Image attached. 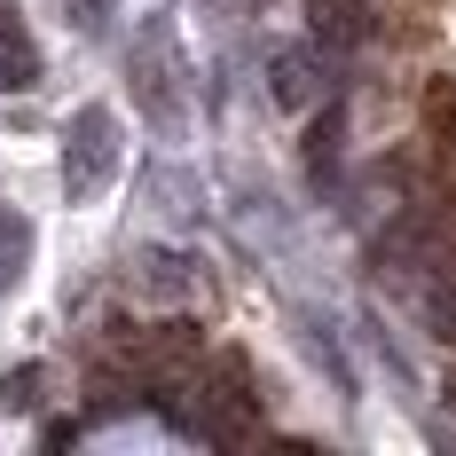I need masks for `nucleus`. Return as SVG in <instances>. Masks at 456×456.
<instances>
[{"mask_svg": "<svg viewBox=\"0 0 456 456\" xmlns=\"http://www.w3.org/2000/svg\"><path fill=\"white\" fill-rule=\"evenodd\" d=\"M118 118H110V102H87V110H71V126H63V197L71 205H94L102 189L118 182Z\"/></svg>", "mask_w": 456, "mask_h": 456, "instance_id": "nucleus-1", "label": "nucleus"}, {"mask_svg": "<svg viewBox=\"0 0 456 456\" xmlns=\"http://www.w3.org/2000/svg\"><path fill=\"white\" fill-rule=\"evenodd\" d=\"M134 94H142V110H150L158 126L182 118V47H174V24H142V40H134Z\"/></svg>", "mask_w": 456, "mask_h": 456, "instance_id": "nucleus-2", "label": "nucleus"}, {"mask_svg": "<svg viewBox=\"0 0 456 456\" xmlns=\"http://www.w3.org/2000/svg\"><path fill=\"white\" fill-rule=\"evenodd\" d=\"M330 47L322 40H299V47H275V63H268V87L283 110H315L322 94H330Z\"/></svg>", "mask_w": 456, "mask_h": 456, "instance_id": "nucleus-3", "label": "nucleus"}, {"mask_svg": "<svg viewBox=\"0 0 456 456\" xmlns=\"http://www.w3.org/2000/svg\"><path fill=\"white\" fill-rule=\"evenodd\" d=\"M40 87V40L24 24V8H0V94H32Z\"/></svg>", "mask_w": 456, "mask_h": 456, "instance_id": "nucleus-4", "label": "nucleus"}, {"mask_svg": "<svg viewBox=\"0 0 456 456\" xmlns=\"http://www.w3.org/2000/svg\"><path fill=\"white\" fill-rule=\"evenodd\" d=\"M338 158H346V110H338V102H322L315 126H307V182L330 189V182H338Z\"/></svg>", "mask_w": 456, "mask_h": 456, "instance_id": "nucleus-5", "label": "nucleus"}, {"mask_svg": "<svg viewBox=\"0 0 456 456\" xmlns=\"http://www.w3.org/2000/svg\"><path fill=\"white\" fill-rule=\"evenodd\" d=\"M417 315H425V330H433L441 346H456V260L417 275Z\"/></svg>", "mask_w": 456, "mask_h": 456, "instance_id": "nucleus-6", "label": "nucleus"}, {"mask_svg": "<svg viewBox=\"0 0 456 456\" xmlns=\"http://www.w3.org/2000/svg\"><path fill=\"white\" fill-rule=\"evenodd\" d=\"M315 40L330 55H354L370 40V0H315Z\"/></svg>", "mask_w": 456, "mask_h": 456, "instance_id": "nucleus-7", "label": "nucleus"}, {"mask_svg": "<svg viewBox=\"0 0 456 456\" xmlns=\"http://www.w3.org/2000/svg\"><path fill=\"white\" fill-rule=\"evenodd\" d=\"M32 213H16V205H0V299L24 283V268H32Z\"/></svg>", "mask_w": 456, "mask_h": 456, "instance_id": "nucleus-8", "label": "nucleus"}, {"mask_svg": "<svg viewBox=\"0 0 456 456\" xmlns=\"http://www.w3.org/2000/svg\"><path fill=\"white\" fill-rule=\"evenodd\" d=\"M142 291H166V299H189L197 291V260L189 252H142Z\"/></svg>", "mask_w": 456, "mask_h": 456, "instance_id": "nucleus-9", "label": "nucleus"}, {"mask_svg": "<svg viewBox=\"0 0 456 456\" xmlns=\"http://www.w3.org/2000/svg\"><path fill=\"white\" fill-rule=\"evenodd\" d=\"M32 386H40V370H8V378H0V402H8V410H32V402H40Z\"/></svg>", "mask_w": 456, "mask_h": 456, "instance_id": "nucleus-10", "label": "nucleus"}, {"mask_svg": "<svg viewBox=\"0 0 456 456\" xmlns=\"http://www.w3.org/2000/svg\"><path fill=\"white\" fill-rule=\"evenodd\" d=\"M79 32H110V0H63Z\"/></svg>", "mask_w": 456, "mask_h": 456, "instance_id": "nucleus-11", "label": "nucleus"}, {"mask_svg": "<svg viewBox=\"0 0 456 456\" xmlns=\"http://www.w3.org/2000/svg\"><path fill=\"white\" fill-rule=\"evenodd\" d=\"M449 402H456V370H449Z\"/></svg>", "mask_w": 456, "mask_h": 456, "instance_id": "nucleus-12", "label": "nucleus"}]
</instances>
